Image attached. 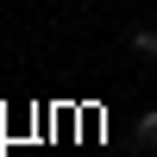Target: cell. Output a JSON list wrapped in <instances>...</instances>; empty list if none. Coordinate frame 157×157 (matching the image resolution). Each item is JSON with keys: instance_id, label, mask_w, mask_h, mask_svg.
<instances>
[{"instance_id": "obj_1", "label": "cell", "mask_w": 157, "mask_h": 157, "mask_svg": "<svg viewBox=\"0 0 157 157\" xmlns=\"http://www.w3.org/2000/svg\"><path fill=\"white\" fill-rule=\"evenodd\" d=\"M132 138H138V145H157V107H151V113H145V120H138V126H132Z\"/></svg>"}, {"instance_id": "obj_2", "label": "cell", "mask_w": 157, "mask_h": 157, "mask_svg": "<svg viewBox=\"0 0 157 157\" xmlns=\"http://www.w3.org/2000/svg\"><path fill=\"white\" fill-rule=\"evenodd\" d=\"M132 50H145V57H157V32H151V25H138V32H132Z\"/></svg>"}]
</instances>
